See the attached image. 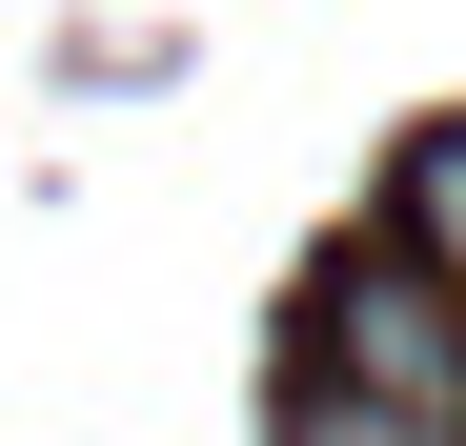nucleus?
<instances>
[{
  "label": "nucleus",
  "instance_id": "obj_2",
  "mask_svg": "<svg viewBox=\"0 0 466 446\" xmlns=\"http://www.w3.org/2000/svg\"><path fill=\"white\" fill-rule=\"evenodd\" d=\"M385 244H406L446 305H466V122H426V142H406V203H385Z\"/></svg>",
  "mask_w": 466,
  "mask_h": 446
},
{
  "label": "nucleus",
  "instance_id": "obj_1",
  "mask_svg": "<svg viewBox=\"0 0 466 446\" xmlns=\"http://www.w3.org/2000/svg\"><path fill=\"white\" fill-rule=\"evenodd\" d=\"M304 386H345L385 426H446L466 446V305H446L406 244H345L325 264V325H304Z\"/></svg>",
  "mask_w": 466,
  "mask_h": 446
},
{
  "label": "nucleus",
  "instance_id": "obj_3",
  "mask_svg": "<svg viewBox=\"0 0 466 446\" xmlns=\"http://www.w3.org/2000/svg\"><path fill=\"white\" fill-rule=\"evenodd\" d=\"M284 446H446V426H385V406H345V386H284Z\"/></svg>",
  "mask_w": 466,
  "mask_h": 446
}]
</instances>
